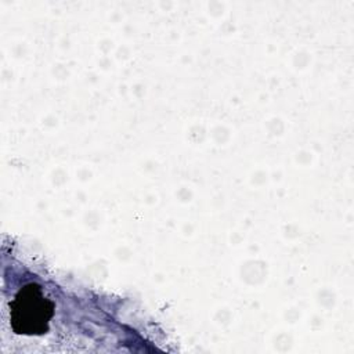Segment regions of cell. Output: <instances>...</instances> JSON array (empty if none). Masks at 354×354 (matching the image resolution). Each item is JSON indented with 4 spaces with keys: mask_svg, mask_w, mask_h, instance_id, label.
Instances as JSON below:
<instances>
[{
    "mask_svg": "<svg viewBox=\"0 0 354 354\" xmlns=\"http://www.w3.org/2000/svg\"><path fill=\"white\" fill-rule=\"evenodd\" d=\"M11 310L12 328L18 333L40 335L48 329L53 303L44 297L40 286L30 283L21 289Z\"/></svg>",
    "mask_w": 354,
    "mask_h": 354,
    "instance_id": "obj_1",
    "label": "cell"
}]
</instances>
